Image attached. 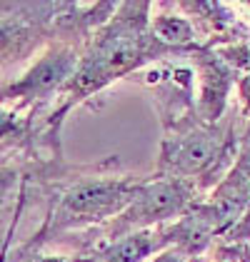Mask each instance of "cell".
Returning <instances> with one entry per match:
<instances>
[{
    "label": "cell",
    "mask_w": 250,
    "mask_h": 262,
    "mask_svg": "<svg viewBox=\"0 0 250 262\" xmlns=\"http://www.w3.org/2000/svg\"><path fill=\"white\" fill-rule=\"evenodd\" d=\"M150 10L153 3H118L115 13L90 33L58 100L45 113L30 118L33 160L62 158V125L78 105L90 102L118 80H133L150 65L175 58L153 35Z\"/></svg>",
    "instance_id": "obj_1"
},
{
    "label": "cell",
    "mask_w": 250,
    "mask_h": 262,
    "mask_svg": "<svg viewBox=\"0 0 250 262\" xmlns=\"http://www.w3.org/2000/svg\"><path fill=\"white\" fill-rule=\"evenodd\" d=\"M33 185L45 198V215L38 230L23 245L33 252H45L48 245L98 230L115 220L145 175L120 167L115 158L98 165H68L62 160L30 162Z\"/></svg>",
    "instance_id": "obj_2"
},
{
    "label": "cell",
    "mask_w": 250,
    "mask_h": 262,
    "mask_svg": "<svg viewBox=\"0 0 250 262\" xmlns=\"http://www.w3.org/2000/svg\"><path fill=\"white\" fill-rule=\"evenodd\" d=\"M110 15L105 3H0V75L23 68L48 42H85Z\"/></svg>",
    "instance_id": "obj_3"
},
{
    "label": "cell",
    "mask_w": 250,
    "mask_h": 262,
    "mask_svg": "<svg viewBox=\"0 0 250 262\" xmlns=\"http://www.w3.org/2000/svg\"><path fill=\"white\" fill-rule=\"evenodd\" d=\"M160 150L155 172L193 182L203 195L235 165L243 145V125L238 110H228L220 122H205L198 113L160 127Z\"/></svg>",
    "instance_id": "obj_4"
},
{
    "label": "cell",
    "mask_w": 250,
    "mask_h": 262,
    "mask_svg": "<svg viewBox=\"0 0 250 262\" xmlns=\"http://www.w3.org/2000/svg\"><path fill=\"white\" fill-rule=\"evenodd\" d=\"M205 198L193 182L173 178V175H163V172H148L135 198L123 212L110 220L108 225L90 230L83 235H75L78 240L75 245L83 242H103V240H115L130 232H140V230H155V227H165L170 222L180 220L187 210Z\"/></svg>",
    "instance_id": "obj_5"
},
{
    "label": "cell",
    "mask_w": 250,
    "mask_h": 262,
    "mask_svg": "<svg viewBox=\"0 0 250 262\" xmlns=\"http://www.w3.org/2000/svg\"><path fill=\"white\" fill-rule=\"evenodd\" d=\"M83 42L53 40L28 62L13 80L0 85V105L18 107L25 115L35 118L45 113L58 100L62 88L68 85Z\"/></svg>",
    "instance_id": "obj_6"
},
{
    "label": "cell",
    "mask_w": 250,
    "mask_h": 262,
    "mask_svg": "<svg viewBox=\"0 0 250 262\" xmlns=\"http://www.w3.org/2000/svg\"><path fill=\"white\" fill-rule=\"evenodd\" d=\"M187 62L195 73V102L200 118L205 122H220L228 115L230 93L235 90L240 73L218 48L210 45H200L187 55Z\"/></svg>",
    "instance_id": "obj_7"
},
{
    "label": "cell",
    "mask_w": 250,
    "mask_h": 262,
    "mask_svg": "<svg viewBox=\"0 0 250 262\" xmlns=\"http://www.w3.org/2000/svg\"><path fill=\"white\" fill-rule=\"evenodd\" d=\"M150 30L158 38V42L170 50L175 58H187L193 55L203 42L200 30L195 28V23L180 10L178 3H153L150 10Z\"/></svg>",
    "instance_id": "obj_8"
},
{
    "label": "cell",
    "mask_w": 250,
    "mask_h": 262,
    "mask_svg": "<svg viewBox=\"0 0 250 262\" xmlns=\"http://www.w3.org/2000/svg\"><path fill=\"white\" fill-rule=\"evenodd\" d=\"M0 150L30 155V115L10 105H0Z\"/></svg>",
    "instance_id": "obj_9"
},
{
    "label": "cell",
    "mask_w": 250,
    "mask_h": 262,
    "mask_svg": "<svg viewBox=\"0 0 250 262\" xmlns=\"http://www.w3.org/2000/svg\"><path fill=\"white\" fill-rule=\"evenodd\" d=\"M203 262H250V242H215Z\"/></svg>",
    "instance_id": "obj_10"
},
{
    "label": "cell",
    "mask_w": 250,
    "mask_h": 262,
    "mask_svg": "<svg viewBox=\"0 0 250 262\" xmlns=\"http://www.w3.org/2000/svg\"><path fill=\"white\" fill-rule=\"evenodd\" d=\"M33 255H38V252L28 250L23 245V240L15 242V235H10L8 240L0 245V262H28Z\"/></svg>",
    "instance_id": "obj_11"
},
{
    "label": "cell",
    "mask_w": 250,
    "mask_h": 262,
    "mask_svg": "<svg viewBox=\"0 0 250 262\" xmlns=\"http://www.w3.org/2000/svg\"><path fill=\"white\" fill-rule=\"evenodd\" d=\"M28 262H83L78 260L75 255H62V252H38V255H33Z\"/></svg>",
    "instance_id": "obj_12"
}]
</instances>
